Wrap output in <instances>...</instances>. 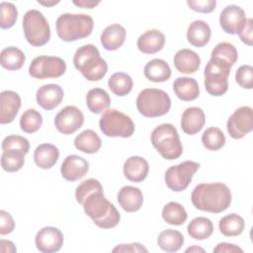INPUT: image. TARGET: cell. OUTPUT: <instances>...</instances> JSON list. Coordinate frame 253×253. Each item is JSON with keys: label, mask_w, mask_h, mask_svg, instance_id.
Listing matches in <instances>:
<instances>
[{"label": "cell", "mask_w": 253, "mask_h": 253, "mask_svg": "<svg viewBox=\"0 0 253 253\" xmlns=\"http://www.w3.org/2000/svg\"><path fill=\"white\" fill-rule=\"evenodd\" d=\"M231 192L222 183H202L197 185L191 195L194 207L211 213H219L231 204Z\"/></svg>", "instance_id": "6da1fadb"}, {"label": "cell", "mask_w": 253, "mask_h": 253, "mask_svg": "<svg viewBox=\"0 0 253 253\" xmlns=\"http://www.w3.org/2000/svg\"><path fill=\"white\" fill-rule=\"evenodd\" d=\"M85 213L94 223L104 229L113 228L120 222L121 215L116 207L109 202L103 190H97L85 197L82 204Z\"/></svg>", "instance_id": "7a4b0ae2"}, {"label": "cell", "mask_w": 253, "mask_h": 253, "mask_svg": "<svg viewBox=\"0 0 253 253\" xmlns=\"http://www.w3.org/2000/svg\"><path fill=\"white\" fill-rule=\"evenodd\" d=\"M73 64L75 68L89 81L101 80L108 71V64L100 55L94 44L80 46L74 53Z\"/></svg>", "instance_id": "3957f363"}, {"label": "cell", "mask_w": 253, "mask_h": 253, "mask_svg": "<svg viewBox=\"0 0 253 253\" xmlns=\"http://www.w3.org/2000/svg\"><path fill=\"white\" fill-rule=\"evenodd\" d=\"M56 34L63 42H75L91 35L94 27L93 18L87 14L60 15L55 23Z\"/></svg>", "instance_id": "277c9868"}, {"label": "cell", "mask_w": 253, "mask_h": 253, "mask_svg": "<svg viewBox=\"0 0 253 253\" xmlns=\"http://www.w3.org/2000/svg\"><path fill=\"white\" fill-rule=\"evenodd\" d=\"M151 143L160 155L167 160H174L183 152L182 142L176 127L171 124H162L151 132Z\"/></svg>", "instance_id": "5b68a950"}, {"label": "cell", "mask_w": 253, "mask_h": 253, "mask_svg": "<svg viewBox=\"0 0 253 253\" xmlns=\"http://www.w3.org/2000/svg\"><path fill=\"white\" fill-rule=\"evenodd\" d=\"M231 65L218 57H211L204 71L205 88L211 96H221L228 89Z\"/></svg>", "instance_id": "8992f818"}, {"label": "cell", "mask_w": 253, "mask_h": 253, "mask_svg": "<svg viewBox=\"0 0 253 253\" xmlns=\"http://www.w3.org/2000/svg\"><path fill=\"white\" fill-rule=\"evenodd\" d=\"M136 108L146 118L161 117L170 111L171 99L163 90L146 88L139 92L136 98Z\"/></svg>", "instance_id": "52a82bcc"}, {"label": "cell", "mask_w": 253, "mask_h": 253, "mask_svg": "<svg viewBox=\"0 0 253 253\" xmlns=\"http://www.w3.org/2000/svg\"><path fill=\"white\" fill-rule=\"evenodd\" d=\"M23 30L27 42L33 46H42L50 39V28L43 14L36 9L29 10L23 17Z\"/></svg>", "instance_id": "ba28073f"}, {"label": "cell", "mask_w": 253, "mask_h": 253, "mask_svg": "<svg viewBox=\"0 0 253 253\" xmlns=\"http://www.w3.org/2000/svg\"><path fill=\"white\" fill-rule=\"evenodd\" d=\"M102 132L110 137H130L134 132V124L126 114L116 110L109 109L104 112L99 121Z\"/></svg>", "instance_id": "9c48e42d"}, {"label": "cell", "mask_w": 253, "mask_h": 253, "mask_svg": "<svg viewBox=\"0 0 253 253\" xmlns=\"http://www.w3.org/2000/svg\"><path fill=\"white\" fill-rule=\"evenodd\" d=\"M199 168L200 164L191 160L169 167L164 176L167 187L174 192H182L186 190Z\"/></svg>", "instance_id": "30bf717a"}, {"label": "cell", "mask_w": 253, "mask_h": 253, "mask_svg": "<svg viewBox=\"0 0 253 253\" xmlns=\"http://www.w3.org/2000/svg\"><path fill=\"white\" fill-rule=\"evenodd\" d=\"M66 70L65 61L58 56L40 55L33 59L29 66V74L36 79L57 78Z\"/></svg>", "instance_id": "8fae6325"}, {"label": "cell", "mask_w": 253, "mask_h": 253, "mask_svg": "<svg viewBox=\"0 0 253 253\" xmlns=\"http://www.w3.org/2000/svg\"><path fill=\"white\" fill-rule=\"evenodd\" d=\"M229 135L240 139L253 129V111L248 106H243L234 111L226 123Z\"/></svg>", "instance_id": "7c38bea8"}, {"label": "cell", "mask_w": 253, "mask_h": 253, "mask_svg": "<svg viewBox=\"0 0 253 253\" xmlns=\"http://www.w3.org/2000/svg\"><path fill=\"white\" fill-rule=\"evenodd\" d=\"M84 123L83 113L75 106H66L54 118L55 128L63 134H72Z\"/></svg>", "instance_id": "4fadbf2b"}, {"label": "cell", "mask_w": 253, "mask_h": 253, "mask_svg": "<svg viewBox=\"0 0 253 253\" xmlns=\"http://www.w3.org/2000/svg\"><path fill=\"white\" fill-rule=\"evenodd\" d=\"M246 21L244 10L237 5L226 6L219 15V25L221 29L230 35H238Z\"/></svg>", "instance_id": "5bb4252c"}, {"label": "cell", "mask_w": 253, "mask_h": 253, "mask_svg": "<svg viewBox=\"0 0 253 253\" xmlns=\"http://www.w3.org/2000/svg\"><path fill=\"white\" fill-rule=\"evenodd\" d=\"M62 232L53 226H45L39 230L36 235L37 249L42 253H53L60 250L63 245Z\"/></svg>", "instance_id": "9a60e30c"}, {"label": "cell", "mask_w": 253, "mask_h": 253, "mask_svg": "<svg viewBox=\"0 0 253 253\" xmlns=\"http://www.w3.org/2000/svg\"><path fill=\"white\" fill-rule=\"evenodd\" d=\"M89 170L88 161L79 155H68L63 160L60 172L61 176L69 182L77 181L83 178Z\"/></svg>", "instance_id": "2e32d148"}, {"label": "cell", "mask_w": 253, "mask_h": 253, "mask_svg": "<svg viewBox=\"0 0 253 253\" xmlns=\"http://www.w3.org/2000/svg\"><path fill=\"white\" fill-rule=\"evenodd\" d=\"M21 108V98L17 92L2 91L0 94V123L10 124L16 118Z\"/></svg>", "instance_id": "e0dca14e"}, {"label": "cell", "mask_w": 253, "mask_h": 253, "mask_svg": "<svg viewBox=\"0 0 253 253\" xmlns=\"http://www.w3.org/2000/svg\"><path fill=\"white\" fill-rule=\"evenodd\" d=\"M63 96V89L59 85L45 84L38 89L36 99L39 106L46 111H50L61 103Z\"/></svg>", "instance_id": "ac0fdd59"}, {"label": "cell", "mask_w": 253, "mask_h": 253, "mask_svg": "<svg viewBox=\"0 0 253 253\" xmlns=\"http://www.w3.org/2000/svg\"><path fill=\"white\" fill-rule=\"evenodd\" d=\"M206 123L204 111L199 107L187 108L182 114L181 127L182 130L190 135L196 134L202 130Z\"/></svg>", "instance_id": "d6986e66"}, {"label": "cell", "mask_w": 253, "mask_h": 253, "mask_svg": "<svg viewBox=\"0 0 253 253\" xmlns=\"http://www.w3.org/2000/svg\"><path fill=\"white\" fill-rule=\"evenodd\" d=\"M118 202L126 212L137 211L143 204L142 192L133 186H124L118 193Z\"/></svg>", "instance_id": "ffe728a7"}, {"label": "cell", "mask_w": 253, "mask_h": 253, "mask_svg": "<svg viewBox=\"0 0 253 253\" xmlns=\"http://www.w3.org/2000/svg\"><path fill=\"white\" fill-rule=\"evenodd\" d=\"M148 171V162L140 156H130L124 163L125 177L130 182H142L147 177Z\"/></svg>", "instance_id": "44dd1931"}, {"label": "cell", "mask_w": 253, "mask_h": 253, "mask_svg": "<svg viewBox=\"0 0 253 253\" xmlns=\"http://www.w3.org/2000/svg\"><path fill=\"white\" fill-rule=\"evenodd\" d=\"M165 44V36L158 30H148L137 39V48L146 54L160 51Z\"/></svg>", "instance_id": "7402d4cb"}, {"label": "cell", "mask_w": 253, "mask_h": 253, "mask_svg": "<svg viewBox=\"0 0 253 253\" xmlns=\"http://www.w3.org/2000/svg\"><path fill=\"white\" fill-rule=\"evenodd\" d=\"M173 61L176 69L185 74L195 73L201 65V58L198 53L188 48L178 50L174 55Z\"/></svg>", "instance_id": "603a6c76"}, {"label": "cell", "mask_w": 253, "mask_h": 253, "mask_svg": "<svg viewBox=\"0 0 253 253\" xmlns=\"http://www.w3.org/2000/svg\"><path fill=\"white\" fill-rule=\"evenodd\" d=\"M126 29L120 24L108 26L101 34V43L107 50H117L125 42Z\"/></svg>", "instance_id": "cb8c5ba5"}, {"label": "cell", "mask_w": 253, "mask_h": 253, "mask_svg": "<svg viewBox=\"0 0 253 253\" xmlns=\"http://www.w3.org/2000/svg\"><path fill=\"white\" fill-rule=\"evenodd\" d=\"M211 35V28L209 24L202 20H196L187 30V40L188 42L197 47H203L210 42Z\"/></svg>", "instance_id": "d4e9b609"}, {"label": "cell", "mask_w": 253, "mask_h": 253, "mask_svg": "<svg viewBox=\"0 0 253 253\" xmlns=\"http://www.w3.org/2000/svg\"><path fill=\"white\" fill-rule=\"evenodd\" d=\"M173 90L176 96L185 102L197 99L200 94L198 82L191 77H178L173 83Z\"/></svg>", "instance_id": "484cf974"}, {"label": "cell", "mask_w": 253, "mask_h": 253, "mask_svg": "<svg viewBox=\"0 0 253 253\" xmlns=\"http://www.w3.org/2000/svg\"><path fill=\"white\" fill-rule=\"evenodd\" d=\"M58 148L51 143L40 144L34 153L35 163L42 169H49L54 166L58 160Z\"/></svg>", "instance_id": "4316f807"}, {"label": "cell", "mask_w": 253, "mask_h": 253, "mask_svg": "<svg viewBox=\"0 0 253 253\" xmlns=\"http://www.w3.org/2000/svg\"><path fill=\"white\" fill-rule=\"evenodd\" d=\"M144 76L152 82H165L171 76V69L168 63L160 58H154L148 61L143 70Z\"/></svg>", "instance_id": "83f0119b"}, {"label": "cell", "mask_w": 253, "mask_h": 253, "mask_svg": "<svg viewBox=\"0 0 253 253\" xmlns=\"http://www.w3.org/2000/svg\"><path fill=\"white\" fill-rule=\"evenodd\" d=\"M86 104L91 113L102 114L109 109L111 98L104 89L93 88L86 95Z\"/></svg>", "instance_id": "f1b7e54d"}, {"label": "cell", "mask_w": 253, "mask_h": 253, "mask_svg": "<svg viewBox=\"0 0 253 253\" xmlns=\"http://www.w3.org/2000/svg\"><path fill=\"white\" fill-rule=\"evenodd\" d=\"M102 145L101 138L93 129H85L79 133L74 139V146L88 154L96 153Z\"/></svg>", "instance_id": "f546056e"}, {"label": "cell", "mask_w": 253, "mask_h": 253, "mask_svg": "<svg viewBox=\"0 0 253 253\" xmlns=\"http://www.w3.org/2000/svg\"><path fill=\"white\" fill-rule=\"evenodd\" d=\"M188 234L197 240H204L209 238L213 232V224L211 219L198 216L190 221L187 226Z\"/></svg>", "instance_id": "4dcf8cb0"}, {"label": "cell", "mask_w": 253, "mask_h": 253, "mask_svg": "<svg viewBox=\"0 0 253 253\" xmlns=\"http://www.w3.org/2000/svg\"><path fill=\"white\" fill-rule=\"evenodd\" d=\"M25 61V53L16 46H8L1 51L0 62L5 69L18 70L24 65Z\"/></svg>", "instance_id": "1f68e13d"}, {"label": "cell", "mask_w": 253, "mask_h": 253, "mask_svg": "<svg viewBox=\"0 0 253 253\" xmlns=\"http://www.w3.org/2000/svg\"><path fill=\"white\" fill-rule=\"evenodd\" d=\"M157 244L163 251L177 252L184 244V236L178 230L166 229L159 233Z\"/></svg>", "instance_id": "d6a6232c"}, {"label": "cell", "mask_w": 253, "mask_h": 253, "mask_svg": "<svg viewBox=\"0 0 253 253\" xmlns=\"http://www.w3.org/2000/svg\"><path fill=\"white\" fill-rule=\"evenodd\" d=\"M245 226L244 219L237 213H229L223 216L218 223L219 231L224 236H237L242 233Z\"/></svg>", "instance_id": "836d02e7"}, {"label": "cell", "mask_w": 253, "mask_h": 253, "mask_svg": "<svg viewBox=\"0 0 253 253\" xmlns=\"http://www.w3.org/2000/svg\"><path fill=\"white\" fill-rule=\"evenodd\" d=\"M108 86L115 95L124 97L131 91L133 82L128 74L125 72H116L109 78Z\"/></svg>", "instance_id": "e575fe53"}, {"label": "cell", "mask_w": 253, "mask_h": 253, "mask_svg": "<svg viewBox=\"0 0 253 253\" xmlns=\"http://www.w3.org/2000/svg\"><path fill=\"white\" fill-rule=\"evenodd\" d=\"M162 217L165 222L172 225H182L188 217L185 208L176 202H169L162 210Z\"/></svg>", "instance_id": "d590c367"}, {"label": "cell", "mask_w": 253, "mask_h": 253, "mask_svg": "<svg viewBox=\"0 0 253 253\" xmlns=\"http://www.w3.org/2000/svg\"><path fill=\"white\" fill-rule=\"evenodd\" d=\"M25 153L20 150L9 149L1 155V166L7 172L19 171L25 163Z\"/></svg>", "instance_id": "8d00e7d4"}, {"label": "cell", "mask_w": 253, "mask_h": 253, "mask_svg": "<svg viewBox=\"0 0 253 253\" xmlns=\"http://www.w3.org/2000/svg\"><path fill=\"white\" fill-rule=\"evenodd\" d=\"M42 125V117L35 109L26 110L20 119V126L24 132L34 133L40 129Z\"/></svg>", "instance_id": "74e56055"}, {"label": "cell", "mask_w": 253, "mask_h": 253, "mask_svg": "<svg viewBox=\"0 0 253 253\" xmlns=\"http://www.w3.org/2000/svg\"><path fill=\"white\" fill-rule=\"evenodd\" d=\"M203 145L209 150H218L225 144L224 133L218 127H209L202 135Z\"/></svg>", "instance_id": "f35d334b"}, {"label": "cell", "mask_w": 253, "mask_h": 253, "mask_svg": "<svg viewBox=\"0 0 253 253\" xmlns=\"http://www.w3.org/2000/svg\"><path fill=\"white\" fill-rule=\"evenodd\" d=\"M211 57H218L227 61L231 66L234 65L238 58L237 49L230 42H219L211 51Z\"/></svg>", "instance_id": "ab89813d"}, {"label": "cell", "mask_w": 253, "mask_h": 253, "mask_svg": "<svg viewBox=\"0 0 253 253\" xmlns=\"http://www.w3.org/2000/svg\"><path fill=\"white\" fill-rule=\"evenodd\" d=\"M18 17V10L11 2H1L0 4V27L1 29L12 28Z\"/></svg>", "instance_id": "60d3db41"}, {"label": "cell", "mask_w": 253, "mask_h": 253, "mask_svg": "<svg viewBox=\"0 0 253 253\" xmlns=\"http://www.w3.org/2000/svg\"><path fill=\"white\" fill-rule=\"evenodd\" d=\"M9 149H15L20 150L27 154L30 149V143L29 140L21 135L11 134L6 136L2 141V150H9Z\"/></svg>", "instance_id": "b9f144b4"}, {"label": "cell", "mask_w": 253, "mask_h": 253, "mask_svg": "<svg viewBox=\"0 0 253 253\" xmlns=\"http://www.w3.org/2000/svg\"><path fill=\"white\" fill-rule=\"evenodd\" d=\"M97 190H103V187L98 180H96L94 178H90V179L83 181L81 184H79L77 186V188L75 190L76 201L81 205L87 195H89L90 193L97 191Z\"/></svg>", "instance_id": "7bdbcfd3"}, {"label": "cell", "mask_w": 253, "mask_h": 253, "mask_svg": "<svg viewBox=\"0 0 253 253\" xmlns=\"http://www.w3.org/2000/svg\"><path fill=\"white\" fill-rule=\"evenodd\" d=\"M235 80L237 84L244 89L253 88V68L251 65H241L235 73Z\"/></svg>", "instance_id": "ee69618b"}, {"label": "cell", "mask_w": 253, "mask_h": 253, "mask_svg": "<svg viewBox=\"0 0 253 253\" xmlns=\"http://www.w3.org/2000/svg\"><path fill=\"white\" fill-rule=\"evenodd\" d=\"M187 5L194 11L199 13H211L214 10L215 0H188Z\"/></svg>", "instance_id": "f6af8a7d"}, {"label": "cell", "mask_w": 253, "mask_h": 253, "mask_svg": "<svg viewBox=\"0 0 253 253\" xmlns=\"http://www.w3.org/2000/svg\"><path fill=\"white\" fill-rule=\"evenodd\" d=\"M15 228V222L12 215L4 210L0 211V234L11 233Z\"/></svg>", "instance_id": "bcb514c9"}, {"label": "cell", "mask_w": 253, "mask_h": 253, "mask_svg": "<svg viewBox=\"0 0 253 253\" xmlns=\"http://www.w3.org/2000/svg\"><path fill=\"white\" fill-rule=\"evenodd\" d=\"M240 40L242 42H244L247 45L253 44V21L252 19H247L243 29L238 34Z\"/></svg>", "instance_id": "7dc6e473"}, {"label": "cell", "mask_w": 253, "mask_h": 253, "mask_svg": "<svg viewBox=\"0 0 253 253\" xmlns=\"http://www.w3.org/2000/svg\"><path fill=\"white\" fill-rule=\"evenodd\" d=\"M113 252H148V250L139 243L120 244L113 249Z\"/></svg>", "instance_id": "c3c4849f"}, {"label": "cell", "mask_w": 253, "mask_h": 253, "mask_svg": "<svg viewBox=\"0 0 253 253\" xmlns=\"http://www.w3.org/2000/svg\"><path fill=\"white\" fill-rule=\"evenodd\" d=\"M213 252H227V253H234V252H243V250L238 247L237 245L221 242L216 245V247L213 249Z\"/></svg>", "instance_id": "681fc988"}, {"label": "cell", "mask_w": 253, "mask_h": 253, "mask_svg": "<svg viewBox=\"0 0 253 253\" xmlns=\"http://www.w3.org/2000/svg\"><path fill=\"white\" fill-rule=\"evenodd\" d=\"M0 251L2 253H7V252H16L17 249L14 245V243L10 240H5V239H1L0 240Z\"/></svg>", "instance_id": "f907efd6"}, {"label": "cell", "mask_w": 253, "mask_h": 253, "mask_svg": "<svg viewBox=\"0 0 253 253\" xmlns=\"http://www.w3.org/2000/svg\"><path fill=\"white\" fill-rule=\"evenodd\" d=\"M100 2L99 1H91V0H81V1H73V4H75L78 7L81 8H88V9H92L95 6H97Z\"/></svg>", "instance_id": "816d5d0a"}, {"label": "cell", "mask_w": 253, "mask_h": 253, "mask_svg": "<svg viewBox=\"0 0 253 253\" xmlns=\"http://www.w3.org/2000/svg\"><path fill=\"white\" fill-rule=\"evenodd\" d=\"M38 3H40V4L43 5V6H53V5L58 4L59 1L58 0L57 1H55V0H52V1H41V0H39Z\"/></svg>", "instance_id": "f5cc1de1"}, {"label": "cell", "mask_w": 253, "mask_h": 253, "mask_svg": "<svg viewBox=\"0 0 253 253\" xmlns=\"http://www.w3.org/2000/svg\"><path fill=\"white\" fill-rule=\"evenodd\" d=\"M193 251H201V252H205V250L201 247H197V246H193V247H189L188 249H186L185 252H193Z\"/></svg>", "instance_id": "db71d44e"}]
</instances>
